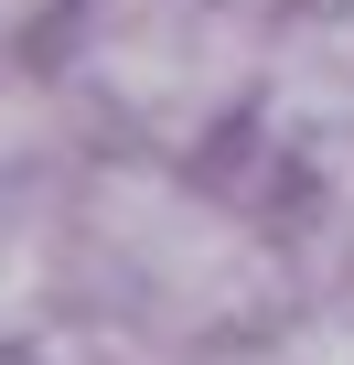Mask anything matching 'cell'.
<instances>
[{
  "instance_id": "1",
  "label": "cell",
  "mask_w": 354,
  "mask_h": 365,
  "mask_svg": "<svg viewBox=\"0 0 354 365\" xmlns=\"http://www.w3.org/2000/svg\"><path fill=\"white\" fill-rule=\"evenodd\" d=\"M76 290L86 312L140 322L161 344H258L301 312L279 215L194 182L172 150L76 172Z\"/></svg>"
},
{
  "instance_id": "2",
  "label": "cell",
  "mask_w": 354,
  "mask_h": 365,
  "mask_svg": "<svg viewBox=\"0 0 354 365\" xmlns=\"http://www.w3.org/2000/svg\"><path fill=\"white\" fill-rule=\"evenodd\" d=\"M86 312L76 290V172L0 182V354H33Z\"/></svg>"
},
{
  "instance_id": "3",
  "label": "cell",
  "mask_w": 354,
  "mask_h": 365,
  "mask_svg": "<svg viewBox=\"0 0 354 365\" xmlns=\"http://www.w3.org/2000/svg\"><path fill=\"white\" fill-rule=\"evenodd\" d=\"M258 118L301 161H322V150L354 140V0H290V11H279Z\"/></svg>"
},
{
  "instance_id": "4",
  "label": "cell",
  "mask_w": 354,
  "mask_h": 365,
  "mask_svg": "<svg viewBox=\"0 0 354 365\" xmlns=\"http://www.w3.org/2000/svg\"><path fill=\"white\" fill-rule=\"evenodd\" d=\"M76 108H86V97H76L65 65H33V54L0 43V182H43V172H65Z\"/></svg>"
},
{
  "instance_id": "5",
  "label": "cell",
  "mask_w": 354,
  "mask_h": 365,
  "mask_svg": "<svg viewBox=\"0 0 354 365\" xmlns=\"http://www.w3.org/2000/svg\"><path fill=\"white\" fill-rule=\"evenodd\" d=\"M76 22V0H0V43H11V54H33L43 33H65Z\"/></svg>"
}]
</instances>
